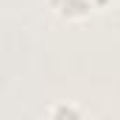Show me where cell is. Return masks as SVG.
Masks as SVG:
<instances>
[{
  "label": "cell",
  "mask_w": 120,
  "mask_h": 120,
  "mask_svg": "<svg viewBox=\"0 0 120 120\" xmlns=\"http://www.w3.org/2000/svg\"><path fill=\"white\" fill-rule=\"evenodd\" d=\"M48 115L50 117H84V109L81 106H75V103H56V106H50L48 109Z\"/></svg>",
  "instance_id": "cell-2"
},
{
  "label": "cell",
  "mask_w": 120,
  "mask_h": 120,
  "mask_svg": "<svg viewBox=\"0 0 120 120\" xmlns=\"http://www.w3.org/2000/svg\"><path fill=\"white\" fill-rule=\"evenodd\" d=\"M48 3H50L53 14L64 22H84V20H90L92 11H98L92 0H48Z\"/></svg>",
  "instance_id": "cell-1"
},
{
  "label": "cell",
  "mask_w": 120,
  "mask_h": 120,
  "mask_svg": "<svg viewBox=\"0 0 120 120\" xmlns=\"http://www.w3.org/2000/svg\"><path fill=\"white\" fill-rule=\"evenodd\" d=\"M92 3H95V8L101 11V8H109V6H112L115 0H92Z\"/></svg>",
  "instance_id": "cell-3"
}]
</instances>
